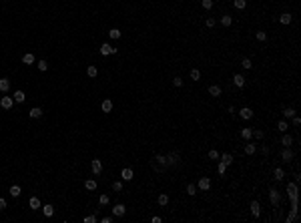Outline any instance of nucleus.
I'll return each instance as SVG.
<instances>
[{
    "instance_id": "1",
    "label": "nucleus",
    "mask_w": 301,
    "mask_h": 223,
    "mask_svg": "<svg viewBox=\"0 0 301 223\" xmlns=\"http://www.w3.org/2000/svg\"><path fill=\"white\" fill-rule=\"evenodd\" d=\"M287 193L291 197V203H297V183H289L287 185Z\"/></svg>"
},
{
    "instance_id": "2",
    "label": "nucleus",
    "mask_w": 301,
    "mask_h": 223,
    "mask_svg": "<svg viewBox=\"0 0 301 223\" xmlns=\"http://www.w3.org/2000/svg\"><path fill=\"white\" fill-rule=\"evenodd\" d=\"M12 105H14V98H12V97H2V98H0V107H2L4 111L12 109Z\"/></svg>"
},
{
    "instance_id": "3",
    "label": "nucleus",
    "mask_w": 301,
    "mask_h": 223,
    "mask_svg": "<svg viewBox=\"0 0 301 223\" xmlns=\"http://www.w3.org/2000/svg\"><path fill=\"white\" fill-rule=\"evenodd\" d=\"M114 52H117V48L111 46L108 42H104V44L100 46V54H103V57H108V54H114Z\"/></svg>"
},
{
    "instance_id": "4",
    "label": "nucleus",
    "mask_w": 301,
    "mask_h": 223,
    "mask_svg": "<svg viewBox=\"0 0 301 223\" xmlns=\"http://www.w3.org/2000/svg\"><path fill=\"white\" fill-rule=\"evenodd\" d=\"M125 213H126V207H125L122 203H117V205L113 207V215H114V217H122Z\"/></svg>"
},
{
    "instance_id": "5",
    "label": "nucleus",
    "mask_w": 301,
    "mask_h": 223,
    "mask_svg": "<svg viewBox=\"0 0 301 223\" xmlns=\"http://www.w3.org/2000/svg\"><path fill=\"white\" fill-rule=\"evenodd\" d=\"M91 169H92V173H95L96 177H99V175L103 173V163H100L99 159H95V161L91 163Z\"/></svg>"
},
{
    "instance_id": "6",
    "label": "nucleus",
    "mask_w": 301,
    "mask_h": 223,
    "mask_svg": "<svg viewBox=\"0 0 301 223\" xmlns=\"http://www.w3.org/2000/svg\"><path fill=\"white\" fill-rule=\"evenodd\" d=\"M199 189L209 191V189H211V179H209V177H201V179H199Z\"/></svg>"
},
{
    "instance_id": "7",
    "label": "nucleus",
    "mask_w": 301,
    "mask_h": 223,
    "mask_svg": "<svg viewBox=\"0 0 301 223\" xmlns=\"http://www.w3.org/2000/svg\"><path fill=\"white\" fill-rule=\"evenodd\" d=\"M239 115H241V119H245V121H249V119H253V111L249 109V107H243V109L239 111Z\"/></svg>"
},
{
    "instance_id": "8",
    "label": "nucleus",
    "mask_w": 301,
    "mask_h": 223,
    "mask_svg": "<svg viewBox=\"0 0 301 223\" xmlns=\"http://www.w3.org/2000/svg\"><path fill=\"white\" fill-rule=\"evenodd\" d=\"M233 84L239 87V89H243L245 87V76L243 75H235V76H233Z\"/></svg>"
},
{
    "instance_id": "9",
    "label": "nucleus",
    "mask_w": 301,
    "mask_h": 223,
    "mask_svg": "<svg viewBox=\"0 0 301 223\" xmlns=\"http://www.w3.org/2000/svg\"><path fill=\"white\" fill-rule=\"evenodd\" d=\"M121 177L125 179V181H131V179L135 177V173H133V169L131 167H126V169H122V173H121Z\"/></svg>"
},
{
    "instance_id": "10",
    "label": "nucleus",
    "mask_w": 301,
    "mask_h": 223,
    "mask_svg": "<svg viewBox=\"0 0 301 223\" xmlns=\"http://www.w3.org/2000/svg\"><path fill=\"white\" fill-rule=\"evenodd\" d=\"M251 213H253V217H259L261 215V205L257 203V201H251Z\"/></svg>"
},
{
    "instance_id": "11",
    "label": "nucleus",
    "mask_w": 301,
    "mask_h": 223,
    "mask_svg": "<svg viewBox=\"0 0 301 223\" xmlns=\"http://www.w3.org/2000/svg\"><path fill=\"white\" fill-rule=\"evenodd\" d=\"M28 115H30V119H40L42 117V109L40 107H34V109L28 111Z\"/></svg>"
},
{
    "instance_id": "12",
    "label": "nucleus",
    "mask_w": 301,
    "mask_h": 223,
    "mask_svg": "<svg viewBox=\"0 0 301 223\" xmlns=\"http://www.w3.org/2000/svg\"><path fill=\"white\" fill-rule=\"evenodd\" d=\"M269 199H271V203H273V205H279V191L277 189H271L269 191Z\"/></svg>"
},
{
    "instance_id": "13",
    "label": "nucleus",
    "mask_w": 301,
    "mask_h": 223,
    "mask_svg": "<svg viewBox=\"0 0 301 223\" xmlns=\"http://www.w3.org/2000/svg\"><path fill=\"white\" fill-rule=\"evenodd\" d=\"M8 91H10V80L0 79V93H8Z\"/></svg>"
},
{
    "instance_id": "14",
    "label": "nucleus",
    "mask_w": 301,
    "mask_h": 223,
    "mask_svg": "<svg viewBox=\"0 0 301 223\" xmlns=\"http://www.w3.org/2000/svg\"><path fill=\"white\" fill-rule=\"evenodd\" d=\"M209 95L211 97H221V87H219V84H211V87H209Z\"/></svg>"
},
{
    "instance_id": "15",
    "label": "nucleus",
    "mask_w": 301,
    "mask_h": 223,
    "mask_svg": "<svg viewBox=\"0 0 301 223\" xmlns=\"http://www.w3.org/2000/svg\"><path fill=\"white\" fill-rule=\"evenodd\" d=\"M281 159L283 161H291V159H293V151H291L289 147H285V149H283V153H281Z\"/></svg>"
},
{
    "instance_id": "16",
    "label": "nucleus",
    "mask_w": 301,
    "mask_h": 223,
    "mask_svg": "<svg viewBox=\"0 0 301 223\" xmlns=\"http://www.w3.org/2000/svg\"><path fill=\"white\" fill-rule=\"evenodd\" d=\"M241 139H245V141L253 139V129H241Z\"/></svg>"
},
{
    "instance_id": "17",
    "label": "nucleus",
    "mask_w": 301,
    "mask_h": 223,
    "mask_svg": "<svg viewBox=\"0 0 301 223\" xmlns=\"http://www.w3.org/2000/svg\"><path fill=\"white\" fill-rule=\"evenodd\" d=\"M177 163H179V155H177V153H169L167 165H177Z\"/></svg>"
},
{
    "instance_id": "18",
    "label": "nucleus",
    "mask_w": 301,
    "mask_h": 223,
    "mask_svg": "<svg viewBox=\"0 0 301 223\" xmlns=\"http://www.w3.org/2000/svg\"><path fill=\"white\" fill-rule=\"evenodd\" d=\"M12 98H14L16 102H24V101H26V95H24V91H16Z\"/></svg>"
},
{
    "instance_id": "19",
    "label": "nucleus",
    "mask_w": 301,
    "mask_h": 223,
    "mask_svg": "<svg viewBox=\"0 0 301 223\" xmlns=\"http://www.w3.org/2000/svg\"><path fill=\"white\" fill-rule=\"evenodd\" d=\"M255 151H257L255 143H247V145H245V153H247V155H255Z\"/></svg>"
},
{
    "instance_id": "20",
    "label": "nucleus",
    "mask_w": 301,
    "mask_h": 223,
    "mask_svg": "<svg viewBox=\"0 0 301 223\" xmlns=\"http://www.w3.org/2000/svg\"><path fill=\"white\" fill-rule=\"evenodd\" d=\"M157 203H159V205H163V207H165V205L169 203V195H167V193H161V195L157 197Z\"/></svg>"
},
{
    "instance_id": "21",
    "label": "nucleus",
    "mask_w": 301,
    "mask_h": 223,
    "mask_svg": "<svg viewBox=\"0 0 301 223\" xmlns=\"http://www.w3.org/2000/svg\"><path fill=\"white\" fill-rule=\"evenodd\" d=\"M111 111H113V101L111 98L103 101V113H111Z\"/></svg>"
},
{
    "instance_id": "22",
    "label": "nucleus",
    "mask_w": 301,
    "mask_h": 223,
    "mask_svg": "<svg viewBox=\"0 0 301 223\" xmlns=\"http://www.w3.org/2000/svg\"><path fill=\"white\" fill-rule=\"evenodd\" d=\"M28 205H30V209H40V199L38 197H30Z\"/></svg>"
},
{
    "instance_id": "23",
    "label": "nucleus",
    "mask_w": 301,
    "mask_h": 223,
    "mask_svg": "<svg viewBox=\"0 0 301 223\" xmlns=\"http://www.w3.org/2000/svg\"><path fill=\"white\" fill-rule=\"evenodd\" d=\"M86 75H88V76H91V79H95V76H96V75H99V68H96V66H95V64H91V66H88V68H86Z\"/></svg>"
},
{
    "instance_id": "24",
    "label": "nucleus",
    "mask_w": 301,
    "mask_h": 223,
    "mask_svg": "<svg viewBox=\"0 0 301 223\" xmlns=\"http://www.w3.org/2000/svg\"><path fill=\"white\" fill-rule=\"evenodd\" d=\"M273 177H275V181H281V179L285 177V171H283V169H279V167H277V169L273 171Z\"/></svg>"
},
{
    "instance_id": "25",
    "label": "nucleus",
    "mask_w": 301,
    "mask_h": 223,
    "mask_svg": "<svg viewBox=\"0 0 301 223\" xmlns=\"http://www.w3.org/2000/svg\"><path fill=\"white\" fill-rule=\"evenodd\" d=\"M42 213H44L46 217H52L54 215V207L52 205H44V207H42Z\"/></svg>"
},
{
    "instance_id": "26",
    "label": "nucleus",
    "mask_w": 301,
    "mask_h": 223,
    "mask_svg": "<svg viewBox=\"0 0 301 223\" xmlns=\"http://www.w3.org/2000/svg\"><path fill=\"white\" fill-rule=\"evenodd\" d=\"M20 193H22V189H20L18 185H12L10 187V195L14 197V199H16V197H20Z\"/></svg>"
},
{
    "instance_id": "27",
    "label": "nucleus",
    "mask_w": 301,
    "mask_h": 223,
    "mask_svg": "<svg viewBox=\"0 0 301 223\" xmlns=\"http://www.w3.org/2000/svg\"><path fill=\"white\" fill-rule=\"evenodd\" d=\"M84 187H86V191H95L96 189V181L95 179H88V181L84 183Z\"/></svg>"
},
{
    "instance_id": "28",
    "label": "nucleus",
    "mask_w": 301,
    "mask_h": 223,
    "mask_svg": "<svg viewBox=\"0 0 301 223\" xmlns=\"http://www.w3.org/2000/svg\"><path fill=\"white\" fill-rule=\"evenodd\" d=\"M34 61H36L34 54H24V57H22V62L24 64H34Z\"/></svg>"
},
{
    "instance_id": "29",
    "label": "nucleus",
    "mask_w": 301,
    "mask_h": 223,
    "mask_svg": "<svg viewBox=\"0 0 301 223\" xmlns=\"http://www.w3.org/2000/svg\"><path fill=\"white\" fill-rule=\"evenodd\" d=\"M279 22H281V24H291V14H287V12L281 14V16H279Z\"/></svg>"
},
{
    "instance_id": "30",
    "label": "nucleus",
    "mask_w": 301,
    "mask_h": 223,
    "mask_svg": "<svg viewBox=\"0 0 301 223\" xmlns=\"http://www.w3.org/2000/svg\"><path fill=\"white\" fill-rule=\"evenodd\" d=\"M233 6H235L237 10H243V8L247 6V0H235V2H233Z\"/></svg>"
},
{
    "instance_id": "31",
    "label": "nucleus",
    "mask_w": 301,
    "mask_h": 223,
    "mask_svg": "<svg viewBox=\"0 0 301 223\" xmlns=\"http://www.w3.org/2000/svg\"><path fill=\"white\" fill-rule=\"evenodd\" d=\"M221 24H223V26H231V24H233V18H231L229 14L221 16Z\"/></svg>"
},
{
    "instance_id": "32",
    "label": "nucleus",
    "mask_w": 301,
    "mask_h": 223,
    "mask_svg": "<svg viewBox=\"0 0 301 223\" xmlns=\"http://www.w3.org/2000/svg\"><path fill=\"white\" fill-rule=\"evenodd\" d=\"M108 36H111L113 40H117V38H121V30H118V28H111V30H108Z\"/></svg>"
},
{
    "instance_id": "33",
    "label": "nucleus",
    "mask_w": 301,
    "mask_h": 223,
    "mask_svg": "<svg viewBox=\"0 0 301 223\" xmlns=\"http://www.w3.org/2000/svg\"><path fill=\"white\" fill-rule=\"evenodd\" d=\"M277 129H279L281 133H287V129H289V123H287V121H279V123H277Z\"/></svg>"
},
{
    "instance_id": "34",
    "label": "nucleus",
    "mask_w": 301,
    "mask_h": 223,
    "mask_svg": "<svg viewBox=\"0 0 301 223\" xmlns=\"http://www.w3.org/2000/svg\"><path fill=\"white\" fill-rule=\"evenodd\" d=\"M221 161H223V163H225V165L229 167V165H231V163H233V155H231V153H225V155L221 157Z\"/></svg>"
},
{
    "instance_id": "35",
    "label": "nucleus",
    "mask_w": 301,
    "mask_h": 223,
    "mask_svg": "<svg viewBox=\"0 0 301 223\" xmlns=\"http://www.w3.org/2000/svg\"><path fill=\"white\" fill-rule=\"evenodd\" d=\"M281 143L285 145V147H291V145H293V139H291L289 135H283V139H281Z\"/></svg>"
},
{
    "instance_id": "36",
    "label": "nucleus",
    "mask_w": 301,
    "mask_h": 223,
    "mask_svg": "<svg viewBox=\"0 0 301 223\" xmlns=\"http://www.w3.org/2000/svg\"><path fill=\"white\" fill-rule=\"evenodd\" d=\"M36 66H38V71H42V72L48 71V62H46V61H38V62H36Z\"/></svg>"
},
{
    "instance_id": "37",
    "label": "nucleus",
    "mask_w": 301,
    "mask_h": 223,
    "mask_svg": "<svg viewBox=\"0 0 301 223\" xmlns=\"http://www.w3.org/2000/svg\"><path fill=\"white\" fill-rule=\"evenodd\" d=\"M201 4H203L205 10H211V8H213V0H201Z\"/></svg>"
},
{
    "instance_id": "38",
    "label": "nucleus",
    "mask_w": 301,
    "mask_h": 223,
    "mask_svg": "<svg viewBox=\"0 0 301 223\" xmlns=\"http://www.w3.org/2000/svg\"><path fill=\"white\" fill-rule=\"evenodd\" d=\"M155 161H157V163H161V167L167 165V157H163V155H157V157H155Z\"/></svg>"
},
{
    "instance_id": "39",
    "label": "nucleus",
    "mask_w": 301,
    "mask_h": 223,
    "mask_svg": "<svg viewBox=\"0 0 301 223\" xmlns=\"http://www.w3.org/2000/svg\"><path fill=\"white\" fill-rule=\"evenodd\" d=\"M113 191L121 193V191H122V183H121V181H114V183H113Z\"/></svg>"
},
{
    "instance_id": "40",
    "label": "nucleus",
    "mask_w": 301,
    "mask_h": 223,
    "mask_svg": "<svg viewBox=\"0 0 301 223\" xmlns=\"http://www.w3.org/2000/svg\"><path fill=\"white\" fill-rule=\"evenodd\" d=\"M191 79H193V80H199V79H201V72H199L197 68H193V71H191Z\"/></svg>"
},
{
    "instance_id": "41",
    "label": "nucleus",
    "mask_w": 301,
    "mask_h": 223,
    "mask_svg": "<svg viewBox=\"0 0 301 223\" xmlns=\"http://www.w3.org/2000/svg\"><path fill=\"white\" fill-rule=\"evenodd\" d=\"M283 115H285L287 119H291V117L295 115V109H291V107H289V109H285V111H283Z\"/></svg>"
},
{
    "instance_id": "42",
    "label": "nucleus",
    "mask_w": 301,
    "mask_h": 223,
    "mask_svg": "<svg viewBox=\"0 0 301 223\" xmlns=\"http://www.w3.org/2000/svg\"><path fill=\"white\" fill-rule=\"evenodd\" d=\"M99 203L103 205V207H104V205H108V195H100L99 197Z\"/></svg>"
},
{
    "instance_id": "43",
    "label": "nucleus",
    "mask_w": 301,
    "mask_h": 223,
    "mask_svg": "<svg viewBox=\"0 0 301 223\" xmlns=\"http://www.w3.org/2000/svg\"><path fill=\"white\" fill-rule=\"evenodd\" d=\"M187 193H189V195H195V193H197V187H195L193 183H189V185H187Z\"/></svg>"
},
{
    "instance_id": "44",
    "label": "nucleus",
    "mask_w": 301,
    "mask_h": 223,
    "mask_svg": "<svg viewBox=\"0 0 301 223\" xmlns=\"http://www.w3.org/2000/svg\"><path fill=\"white\" fill-rule=\"evenodd\" d=\"M253 137H255V139H263L265 133H263V131H259V129H255V131H253Z\"/></svg>"
},
{
    "instance_id": "45",
    "label": "nucleus",
    "mask_w": 301,
    "mask_h": 223,
    "mask_svg": "<svg viewBox=\"0 0 301 223\" xmlns=\"http://www.w3.org/2000/svg\"><path fill=\"white\" fill-rule=\"evenodd\" d=\"M205 24H207V26H209V28H213L215 24H217V20H215V18H211V16H209V18L205 20Z\"/></svg>"
},
{
    "instance_id": "46",
    "label": "nucleus",
    "mask_w": 301,
    "mask_h": 223,
    "mask_svg": "<svg viewBox=\"0 0 301 223\" xmlns=\"http://www.w3.org/2000/svg\"><path fill=\"white\" fill-rule=\"evenodd\" d=\"M241 66H243V68H251L253 64H251V61H249V58H243V61H241Z\"/></svg>"
},
{
    "instance_id": "47",
    "label": "nucleus",
    "mask_w": 301,
    "mask_h": 223,
    "mask_svg": "<svg viewBox=\"0 0 301 223\" xmlns=\"http://www.w3.org/2000/svg\"><path fill=\"white\" fill-rule=\"evenodd\" d=\"M257 40H259V42H263V40H267V34H265L263 30H259V32H257Z\"/></svg>"
},
{
    "instance_id": "48",
    "label": "nucleus",
    "mask_w": 301,
    "mask_h": 223,
    "mask_svg": "<svg viewBox=\"0 0 301 223\" xmlns=\"http://www.w3.org/2000/svg\"><path fill=\"white\" fill-rule=\"evenodd\" d=\"M84 223H96V215H86L84 217Z\"/></svg>"
},
{
    "instance_id": "49",
    "label": "nucleus",
    "mask_w": 301,
    "mask_h": 223,
    "mask_svg": "<svg viewBox=\"0 0 301 223\" xmlns=\"http://www.w3.org/2000/svg\"><path fill=\"white\" fill-rule=\"evenodd\" d=\"M225 171H227V165H225V163H219V175H225Z\"/></svg>"
},
{
    "instance_id": "50",
    "label": "nucleus",
    "mask_w": 301,
    "mask_h": 223,
    "mask_svg": "<svg viewBox=\"0 0 301 223\" xmlns=\"http://www.w3.org/2000/svg\"><path fill=\"white\" fill-rule=\"evenodd\" d=\"M209 159H213V161H215V159H219V153L215 151V149H211V151H209Z\"/></svg>"
},
{
    "instance_id": "51",
    "label": "nucleus",
    "mask_w": 301,
    "mask_h": 223,
    "mask_svg": "<svg viewBox=\"0 0 301 223\" xmlns=\"http://www.w3.org/2000/svg\"><path fill=\"white\" fill-rule=\"evenodd\" d=\"M173 84H175V87H183V79H181V76H175Z\"/></svg>"
},
{
    "instance_id": "52",
    "label": "nucleus",
    "mask_w": 301,
    "mask_h": 223,
    "mask_svg": "<svg viewBox=\"0 0 301 223\" xmlns=\"http://www.w3.org/2000/svg\"><path fill=\"white\" fill-rule=\"evenodd\" d=\"M291 119H293V127H299V125H301V119L297 117V115H293Z\"/></svg>"
},
{
    "instance_id": "53",
    "label": "nucleus",
    "mask_w": 301,
    "mask_h": 223,
    "mask_svg": "<svg viewBox=\"0 0 301 223\" xmlns=\"http://www.w3.org/2000/svg\"><path fill=\"white\" fill-rule=\"evenodd\" d=\"M0 209H6V199H2V197H0Z\"/></svg>"
},
{
    "instance_id": "54",
    "label": "nucleus",
    "mask_w": 301,
    "mask_h": 223,
    "mask_svg": "<svg viewBox=\"0 0 301 223\" xmlns=\"http://www.w3.org/2000/svg\"><path fill=\"white\" fill-rule=\"evenodd\" d=\"M100 221H103V223H111V221H113V215H111V217H103Z\"/></svg>"
}]
</instances>
